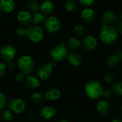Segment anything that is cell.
<instances>
[{
  "instance_id": "obj_4",
  "label": "cell",
  "mask_w": 122,
  "mask_h": 122,
  "mask_svg": "<svg viewBox=\"0 0 122 122\" xmlns=\"http://www.w3.org/2000/svg\"><path fill=\"white\" fill-rule=\"evenodd\" d=\"M26 36L32 42H39L44 37V31L38 25L29 26L26 29Z\"/></svg>"
},
{
  "instance_id": "obj_28",
  "label": "cell",
  "mask_w": 122,
  "mask_h": 122,
  "mask_svg": "<svg viewBox=\"0 0 122 122\" xmlns=\"http://www.w3.org/2000/svg\"><path fill=\"white\" fill-rule=\"evenodd\" d=\"M31 99L34 103H39L42 101L43 99V96L41 93L39 92H36L31 94Z\"/></svg>"
},
{
  "instance_id": "obj_11",
  "label": "cell",
  "mask_w": 122,
  "mask_h": 122,
  "mask_svg": "<svg viewBox=\"0 0 122 122\" xmlns=\"http://www.w3.org/2000/svg\"><path fill=\"white\" fill-rule=\"evenodd\" d=\"M18 21L23 25H29L33 22V15L27 10H22L17 14Z\"/></svg>"
},
{
  "instance_id": "obj_19",
  "label": "cell",
  "mask_w": 122,
  "mask_h": 122,
  "mask_svg": "<svg viewBox=\"0 0 122 122\" xmlns=\"http://www.w3.org/2000/svg\"><path fill=\"white\" fill-rule=\"evenodd\" d=\"M97 110L101 114H106L109 111V104L106 100H101L97 105Z\"/></svg>"
},
{
  "instance_id": "obj_35",
  "label": "cell",
  "mask_w": 122,
  "mask_h": 122,
  "mask_svg": "<svg viewBox=\"0 0 122 122\" xmlns=\"http://www.w3.org/2000/svg\"><path fill=\"white\" fill-rule=\"evenodd\" d=\"M114 79V77H113V75L111 74V73H107L104 76V81L107 82V83H111L112 82Z\"/></svg>"
},
{
  "instance_id": "obj_10",
  "label": "cell",
  "mask_w": 122,
  "mask_h": 122,
  "mask_svg": "<svg viewBox=\"0 0 122 122\" xmlns=\"http://www.w3.org/2000/svg\"><path fill=\"white\" fill-rule=\"evenodd\" d=\"M9 108L11 111L16 114H21L25 110L26 105L22 99L19 98H13L9 101Z\"/></svg>"
},
{
  "instance_id": "obj_14",
  "label": "cell",
  "mask_w": 122,
  "mask_h": 122,
  "mask_svg": "<svg viewBox=\"0 0 122 122\" xmlns=\"http://www.w3.org/2000/svg\"><path fill=\"white\" fill-rule=\"evenodd\" d=\"M68 60L71 65L74 67H79L82 63V57L79 52L73 51L69 55Z\"/></svg>"
},
{
  "instance_id": "obj_39",
  "label": "cell",
  "mask_w": 122,
  "mask_h": 122,
  "mask_svg": "<svg viewBox=\"0 0 122 122\" xmlns=\"http://www.w3.org/2000/svg\"><path fill=\"white\" fill-rule=\"evenodd\" d=\"M118 29H119V32L121 33V35H122V21H121V22L119 23Z\"/></svg>"
},
{
  "instance_id": "obj_24",
  "label": "cell",
  "mask_w": 122,
  "mask_h": 122,
  "mask_svg": "<svg viewBox=\"0 0 122 122\" xmlns=\"http://www.w3.org/2000/svg\"><path fill=\"white\" fill-rule=\"evenodd\" d=\"M77 1L76 0H66L65 4H64V6L65 9L70 12H74L76 8H77Z\"/></svg>"
},
{
  "instance_id": "obj_15",
  "label": "cell",
  "mask_w": 122,
  "mask_h": 122,
  "mask_svg": "<svg viewBox=\"0 0 122 122\" xmlns=\"http://www.w3.org/2000/svg\"><path fill=\"white\" fill-rule=\"evenodd\" d=\"M15 8V2L14 0H0V12L10 13Z\"/></svg>"
},
{
  "instance_id": "obj_12",
  "label": "cell",
  "mask_w": 122,
  "mask_h": 122,
  "mask_svg": "<svg viewBox=\"0 0 122 122\" xmlns=\"http://www.w3.org/2000/svg\"><path fill=\"white\" fill-rule=\"evenodd\" d=\"M81 45L86 50L92 51L94 50L97 46V40L92 35H87L84 37Z\"/></svg>"
},
{
  "instance_id": "obj_3",
  "label": "cell",
  "mask_w": 122,
  "mask_h": 122,
  "mask_svg": "<svg viewBox=\"0 0 122 122\" xmlns=\"http://www.w3.org/2000/svg\"><path fill=\"white\" fill-rule=\"evenodd\" d=\"M19 68L24 74H31L35 68V62L34 59L29 55L21 56L17 61Z\"/></svg>"
},
{
  "instance_id": "obj_20",
  "label": "cell",
  "mask_w": 122,
  "mask_h": 122,
  "mask_svg": "<svg viewBox=\"0 0 122 122\" xmlns=\"http://www.w3.org/2000/svg\"><path fill=\"white\" fill-rule=\"evenodd\" d=\"M26 84L27 87L30 89H36L39 86V80L32 76H28L26 78Z\"/></svg>"
},
{
  "instance_id": "obj_26",
  "label": "cell",
  "mask_w": 122,
  "mask_h": 122,
  "mask_svg": "<svg viewBox=\"0 0 122 122\" xmlns=\"http://www.w3.org/2000/svg\"><path fill=\"white\" fill-rule=\"evenodd\" d=\"M1 118L6 122H10L12 119V114L9 110H4L1 113Z\"/></svg>"
},
{
  "instance_id": "obj_2",
  "label": "cell",
  "mask_w": 122,
  "mask_h": 122,
  "mask_svg": "<svg viewBox=\"0 0 122 122\" xmlns=\"http://www.w3.org/2000/svg\"><path fill=\"white\" fill-rule=\"evenodd\" d=\"M86 96L92 99H96L102 96L103 88L102 84L97 81H91L86 83L84 88Z\"/></svg>"
},
{
  "instance_id": "obj_33",
  "label": "cell",
  "mask_w": 122,
  "mask_h": 122,
  "mask_svg": "<svg viewBox=\"0 0 122 122\" xmlns=\"http://www.w3.org/2000/svg\"><path fill=\"white\" fill-rule=\"evenodd\" d=\"M6 73V66L4 63H0V77H3Z\"/></svg>"
},
{
  "instance_id": "obj_32",
  "label": "cell",
  "mask_w": 122,
  "mask_h": 122,
  "mask_svg": "<svg viewBox=\"0 0 122 122\" xmlns=\"http://www.w3.org/2000/svg\"><path fill=\"white\" fill-rule=\"evenodd\" d=\"M16 35L19 37H24L26 36V29L22 27H19L15 31Z\"/></svg>"
},
{
  "instance_id": "obj_13",
  "label": "cell",
  "mask_w": 122,
  "mask_h": 122,
  "mask_svg": "<svg viewBox=\"0 0 122 122\" xmlns=\"http://www.w3.org/2000/svg\"><path fill=\"white\" fill-rule=\"evenodd\" d=\"M81 19L86 23H92L96 19V13L91 8H86L81 12Z\"/></svg>"
},
{
  "instance_id": "obj_29",
  "label": "cell",
  "mask_w": 122,
  "mask_h": 122,
  "mask_svg": "<svg viewBox=\"0 0 122 122\" xmlns=\"http://www.w3.org/2000/svg\"><path fill=\"white\" fill-rule=\"evenodd\" d=\"M113 90L114 91L118 94V95H120L122 96V82H119V83H117L114 85L113 86Z\"/></svg>"
},
{
  "instance_id": "obj_7",
  "label": "cell",
  "mask_w": 122,
  "mask_h": 122,
  "mask_svg": "<svg viewBox=\"0 0 122 122\" xmlns=\"http://www.w3.org/2000/svg\"><path fill=\"white\" fill-rule=\"evenodd\" d=\"M44 24L46 30L50 33H56L59 32L61 28L60 22L54 16H50L46 18Z\"/></svg>"
},
{
  "instance_id": "obj_30",
  "label": "cell",
  "mask_w": 122,
  "mask_h": 122,
  "mask_svg": "<svg viewBox=\"0 0 122 122\" xmlns=\"http://www.w3.org/2000/svg\"><path fill=\"white\" fill-rule=\"evenodd\" d=\"M6 99L5 96L0 92V110L4 109V107L6 106Z\"/></svg>"
},
{
  "instance_id": "obj_16",
  "label": "cell",
  "mask_w": 122,
  "mask_h": 122,
  "mask_svg": "<svg viewBox=\"0 0 122 122\" xmlns=\"http://www.w3.org/2000/svg\"><path fill=\"white\" fill-rule=\"evenodd\" d=\"M54 10V4L53 1L50 0L44 1L40 5V11L44 15H49L51 14Z\"/></svg>"
},
{
  "instance_id": "obj_41",
  "label": "cell",
  "mask_w": 122,
  "mask_h": 122,
  "mask_svg": "<svg viewBox=\"0 0 122 122\" xmlns=\"http://www.w3.org/2000/svg\"><path fill=\"white\" fill-rule=\"evenodd\" d=\"M59 122H69L67 120H66V119H62V120H61V121H59Z\"/></svg>"
},
{
  "instance_id": "obj_27",
  "label": "cell",
  "mask_w": 122,
  "mask_h": 122,
  "mask_svg": "<svg viewBox=\"0 0 122 122\" xmlns=\"http://www.w3.org/2000/svg\"><path fill=\"white\" fill-rule=\"evenodd\" d=\"M74 31L76 35L79 36V37H81L84 35L85 33V29L83 25L81 24H77L74 27Z\"/></svg>"
},
{
  "instance_id": "obj_25",
  "label": "cell",
  "mask_w": 122,
  "mask_h": 122,
  "mask_svg": "<svg viewBox=\"0 0 122 122\" xmlns=\"http://www.w3.org/2000/svg\"><path fill=\"white\" fill-rule=\"evenodd\" d=\"M45 19H46V17L44 14H43L41 12L35 13L33 16V22L36 24H39L44 22Z\"/></svg>"
},
{
  "instance_id": "obj_40",
  "label": "cell",
  "mask_w": 122,
  "mask_h": 122,
  "mask_svg": "<svg viewBox=\"0 0 122 122\" xmlns=\"http://www.w3.org/2000/svg\"><path fill=\"white\" fill-rule=\"evenodd\" d=\"M112 122H122V120L121 119H119V118H117V119H114Z\"/></svg>"
},
{
  "instance_id": "obj_42",
  "label": "cell",
  "mask_w": 122,
  "mask_h": 122,
  "mask_svg": "<svg viewBox=\"0 0 122 122\" xmlns=\"http://www.w3.org/2000/svg\"><path fill=\"white\" fill-rule=\"evenodd\" d=\"M121 110H122V107H121Z\"/></svg>"
},
{
  "instance_id": "obj_21",
  "label": "cell",
  "mask_w": 122,
  "mask_h": 122,
  "mask_svg": "<svg viewBox=\"0 0 122 122\" xmlns=\"http://www.w3.org/2000/svg\"><path fill=\"white\" fill-rule=\"evenodd\" d=\"M26 8L28 9L27 11H29L31 14H34L35 13L39 12V11L40 10V5L36 1L31 0L27 3Z\"/></svg>"
},
{
  "instance_id": "obj_38",
  "label": "cell",
  "mask_w": 122,
  "mask_h": 122,
  "mask_svg": "<svg viewBox=\"0 0 122 122\" xmlns=\"http://www.w3.org/2000/svg\"><path fill=\"white\" fill-rule=\"evenodd\" d=\"M116 54L118 55V57H119V60H122V50H119L117 52V53H116Z\"/></svg>"
},
{
  "instance_id": "obj_31",
  "label": "cell",
  "mask_w": 122,
  "mask_h": 122,
  "mask_svg": "<svg viewBox=\"0 0 122 122\" xmlns=\"http://www.w3.org/2000/svg\"><path fill=\"white\" fill-rule=\"evenodd\" d=\"M95 1L96 0H79V2L81 4V5L84 6H90L94 4Z\"/></svg>"
},
{
  "instance_id": "obj_22",
  "label": "cell",
  "mask_w": 122,
  "mask_h": 122,
  "mask_svg": "<svg viewBox=\"0 0 122 122\" xmlns=\"http://www.w3.org/2000/svg\"><path fill=\"white\" fill-rule=\"evenodd\" d=\"M119 61H120V60H119L118 55L117 54H113V55H109L107 58L106 62H107V65L109 67L114 68V67H116L117 65H118Z\"/></svg>"
},
{
  "instance_id": "obj_23",
  "label": "cell",
  "mask_w": 122,
  "mask_h": 122,
  "mask_svg": "<svg viewBox=\"0 0 122 122\" xmlns=\"http://www.w3.org/2000/svg\"><path fill=\"white\" fill-rule=\"evenodd\" d=\"M81 45V42L78 38L74 37H70L67 41V46L72 50L78 49Z\"/></svg>"
},
{
  "instance_id": "obj_9",
  "label": "cell",
  "mask_w": 122,
  "mask_h": 122,
  "mask_svg": "<svg viewBox=\"0 0 122 122\" xmlns=\"http://www.w3.org/2000/svg\"><path fill=\"white\" fill-rule=\"evenodd\" d=\"M54 66V62H49V63L42 64L37 70V76L41 80H46L51 74L53 68Z\"/></svg>"
},
{
  "instance_id": "obj_37",
  "label": "cell",
  "mask_w": 122,
  "mask_h": 122,
  "mask_svg": "<svg viewBox=\"0 0 122 122\" xmlns=\"http://www.w3.org/2000/svg\"><path fill=\"white\" fill-rule=\"evenodd\" d=\"M8 68L10 70H14L15 69V64L11 61V62H9V65H8Z\"/></svg>"
},
{
  "instance_id": "obj_34",
  "label": "cell",
  "mask_w": 122,
  "mask_h": 122,
  "mask_svg": "<svg viewBox=\"0 0 122 122\" xmlns=\"http://www.w3.org/2000/svg\"><path fill=\"white\" fill-rule=\"evenodd\" d=\"M25 78V76L23 73H20L19 74H17L15 77V81L16 83H21Z\"/></svg>"
},
{
  "instance_id": "obj_18",
  "label": "cell",
  "mask_w": 122,
  "mask_h": 122,
  "mask_svg": "<svg viewBox=\"0 0 122 122\" xmlns=\"http://www.w3.org/2000/svg\"><path fill=\"white\" fill-rule=\"evenodd\" d=\"M56 114L55 109L51 106H45L43 107L40 111V116L42 119L48 120L54 117Z\"/></svg>"
},
{
  "instance_id": "obj_6",
  "label": "cell",
  "mask_w": 122,
  "mask_h": 122,
  "mask_svg": "<svg viewBox=\"0 0 122 122\" xmlns=\"http://www.w3.org/2000/svg\"><path fill=\"white\" fill-rule=\"evenodd\" d=\"M120 20L119 15L116 14L114 11L111 9H108L104 12L102 18V24H117Z\"/></svg>"
},
{
  "instance_id": "obj_1",
  "label": "cell",
  "mask_w": 122,
  "mask_h": 122,
  "mask_svg": "<svg viewBox=\"0 0 122 122\" xmlns=\"http://www.w3.org/2000/svg\"><path fill=\"white\" fill-rule=\"evenodd\" d=\"M99 37L104 43L107 45L112 44L118 38V31L112 25H102L99 33Z\"/></svg>"
},
{
  "instance_id": "obj_43",
  "label": "cell",
  "mask_w": 122,
  "mask_h": 122,
  "mask_svg": "<svg viewBox=\"0 0 122 122\" xmlns=\"http://www.w3.org/2000/svg\"><path fill=\"white\" fill-rule=\"evenodd\" d=\"M0 17H1V12H0Z\"/></svg>"
},
{
  "instance_id": "obj_36",
  "label": "cell",
  "mask_w": 122,
  "mask_h": 122,
  "mask_svg": "<svg viewBox=\"0 0 122 122\" xmlns=\"http://www.w3.org/2000/svg\"><path fill=\"white\" fill-rule=\"evenodd\" d=\"M102 96H103L104 97H105L106 99H109V98H110V96H111V91H109V90H107V91H103V93H102Z\"/></svg>"
},
{
  "instance_id": "obj_17",
  "label": "cell",
  "mask_w": 122,
  "mask_h": 122,
  "mask_svg": "<svg viewBox=\"0 0 122 122\" xmlns=\"http://www.w3.org/2000/svg\"><path fill=\"white\" fill-rule=\"evenodd\" d=\"M46 99L49 101H56L58 100L61 96V91L54 87L49 88L44 94Z\"/></svg>"
},
{
  "instance_id": "obj_8",
  "label": "cell",
  "mask_w": 122,
  "mask_h": 122,
  "mask_svg": "<svg viewBox=\"0 0 122 122\" xmlns=\"http://www.w3.org/2000/svg\"><path fill=\"white\" fill-rule=\"evenodd\" d=\"M16 48L11 45H6L0 50V55L3 60L6 62H11L16 56Z\"/></svg>"
},
{
  "instance_id": "obj_5",
  "label": "cell",
  "mask_w": 122,
  "mask_h": 122,
  "mask_svg": "<svg viewBox=\"0 0 122 122\" xmlns=\"http://www.w3.org/2000/svg\"><path fill=\"white\" fill-rule=\"evenodd\" d=\"M68 55V50L64 42H61L59 45L54 47L50 50V56L57 62L61 61L66 58Z\"/></svg>"
}]
</instances>
